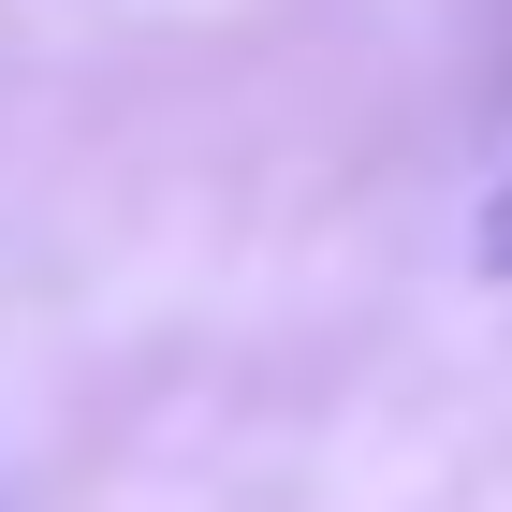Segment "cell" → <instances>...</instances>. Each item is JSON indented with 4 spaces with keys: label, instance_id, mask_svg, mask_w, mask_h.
<instances>
[{
    "label": "cell",
    "instance_id": "1",
    "mask_svg": "<svg viewBox=\"0 0 512 512\" xmlns=\"http://www.w3.org/2000/svg\"><path fill=\"white\" fill-rule=\"evenodd\" d=\"M483 278H512V161H498V191H483Z\"/></svg>",
    "mask_w": 512,
    "mask_h": 512
}]
</instances>
